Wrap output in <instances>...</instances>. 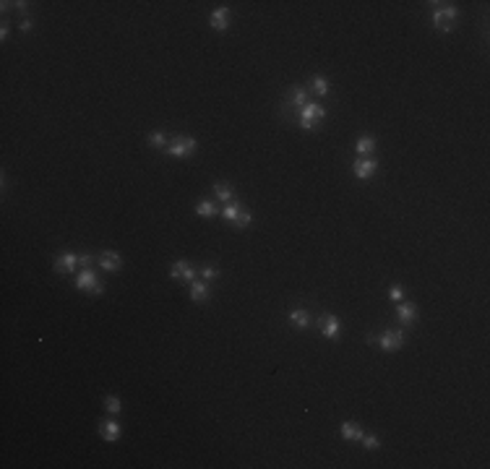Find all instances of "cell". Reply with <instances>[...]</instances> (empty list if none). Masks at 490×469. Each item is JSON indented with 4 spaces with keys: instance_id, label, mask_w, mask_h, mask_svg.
<instances>
[{
    "instance_id": "obj_10",
    "label": "cell",
    "mask_w": 490,
    "mask_h": 469,
    "mask_svg": "<svg viewBox=\"0 0 490 469\" xmlns=\"http://www.w3.org/2000/svg\"><path fill=\"white\" fill-rule=\"evenodd\" d=\"M375 159H360V162H355V175L360 177V180H368V177H373V172H375Z\"/></svg>"
},
{
    "instance_id": "obj_1",
    "label": "cell",
    "mask_w": 490,
    "mask_h": 469,
    "mask_svg": "<svg viewBox=\"0 0 490 469\" xmlns=\"http://www.w3.org/2000/svg\"><path fill=\"white\" fill-rule=\"evenodd\" d=\"M368 341L370 344H378L381 349H386V352H391V349H399L404 344V331H399V328H389V331H383L381 336H368Z\"/></svg>"
},
{
    "instance_id": "obj_28",
    "label": "cell",
    "mask_w": 490,
    "mask_h": 469,
    "mask_svg": "<svg viewBox=\"0 0 490 469\" xmlns=\"http://www.w3.org/2000/svg\"><path fill=\"white\" fill-rule=\"evenodd\" d=\"M389 297H391L394 303H402V297H404V290H402V287H391V290H389Z\"/></svg>"
},
{
    "instance_id": "obj_26",
    "label": "cell",
    "mask_w": 490,
    "mask_h": 469,
    "mask_svg": "<svg viewBox=\"0 0 490 469\" xmlns=\"http://www.w3.org/2000/svg\"><path fill=\"white\" fill-rule=\"evenodd\" d=\"M201 277H203V282L216 279V269H214V266H203V269H201Z\"/></svg>"
},
{
    "instance_id": "obj_22",
    "label": "cell",
    "mask_w": 490,
    "mask_h": 469,
    "mask_svg": "<svg viewBox=\"0 0 490 469\" xmlns=\"http://www.w3.org/2000/svg\"><path fill=\"white\" fill-rule=\"evenodd\" d=\"M290 105L300 107V110L308 105V94H305V89H295V91H292V99H290Z\"/></svg>"
},
{
    "instance_id": "obj_4",
    "label": "cell",
    "mask_w": 490,
    "mask_h": 469,
    "mask_svg": "<svg viewBox=\"0 0 490 469\" xmlns=\"http://www.w3.org/2000/svg\"><path fill=\"white\" fill-rule=\"evenodd\" d=\"M196 149H198L196 139L185 136V139H177L172 146H167V154H169V156H175V159H185V156H190L193 152H196Z\"/></svg>"
},
{
    "instance_id": "obj_12",
    "label": "cell",
    "mask_w": 490,
    "mask_h": 469,
    "mask_svg": "<svg viewBox=\"0 0 490 469\" xmlns=\"http://www.w3.org/2000/svg\"><path fill=\"white\" fill-rule=\"evenodd\" d=\"M227 24H230V10H227V8H216L214 13H211V26L216 31H224Z\"/></svg>"
},
{
    "instance_id": "obj_20",
    "label": "cell",
    "mask_w": 490,
    "mask_h": 469,
    "mask_svg": "<svg viewBox=\"0 0 490 469\" xmlns=\"http://www.w3.org/2000/svg\"><path fill=\"white\" fill-rule=\"evenodd\" d=\"M373 149H375V141L370 139V136H365V139H360V141H357V149H355V152H357L360 156H368V154L373 152Z\"/></svg>"
},
{
    "instance_id": "obj_23",
    "label": "cell",
    "mask_w": 490,
    "mask_h": 469,
    "mask_svg": "<svg viewBox=\"0 0 490 469\" xmlns=\"http://www.w3.org/2000/svg\"><path fill=\"white\" fill-rule=\"evenodd\" d=\"M105 407H107V412H112V415H118V412L123 409V404H120L118 396H107V399H105Z\"/></svg>"
},
{
    "instance_id": "obj_3",
    "label": "cell",
    "mask_w": 490,
    "mask_h": 469,
    "mask_svg": "<svg viewBox=\"0 0 490 469\" xmlns=\"http://www.w3.org/2000/svg\"><path fill=\"white\" fill-rule=\"evenodd\" d=\"M324 118H326V110L321 105H313V102H308V105L300 110V125H303L305 131H311L313 123L316 120H324Z\"/></svg>"
},
{
    "instance_id": "obj_7",
    "label": "cell",
    "mask_w": 490,
    "mask_h": 469,
    "mask_svg": "<svg viewBox=\"0 0 490 469\" xmlns=\"http://www.w3.org/2000/svg\"><path fill=\"white\" fill-rule=\"evenodd\" d=\"M169 277H172V279H183V282H193L196 271H193V266L185 264V261H177V264H172V271H169Z\"/></svg>"
},
{
    "instance_id": "obj_13",
    "label": "cell",
    "mask_w": 490,
    "mask_h": 469,
    "mask_svg": "<svg viewBox=\"0 0 490 469\" xmlns=\"http://www.w3.org/2000/svg\"><path fill=\"white\" fill-rule=\"evenodd\" d=\"M290 323L295 328H308V326H311V315H308V311H292L290 313Z\"/></svg>"
},
{
    "instance_id": "obj_15",
    "label": "cell",
    "mask_w": 490,
    "mask_h": 469,
    "mask_svg": "<svg viewBox=\"0 0 490 469\" xmlns=\"http://www.w3.org/2000/svg\"><path fill=\"white\" fill-rule=\"evenodd\" d=\"M396 315L402 318L404 323H412V321H415V315H417V308H415V305H409V303H402V305H399V311H396Z\"/></svg>"
},
{
    "instance_id": "obj_25",
    "label": "cell",
    "mask_w": 490,
    "mask_h": 469,
    "mask_svg": "<svg viewBox=\"0 0 490 469\" xmlns=\"http://www.w3.org/2000/svg\"><path fill=\"white\" fill-rule=\"evenodd\" d=\"M362 446H365V449H370V451H373V449H378L381 443H378V438H375V436H362Z\"/></svg>"
},
{
    "instance_id": "obj_19",
    "label": "cell",
    "mask_w": 490,
    "mask_h": 469,
    "mask_svg": "<svg viewBox=\"0 0 490 469\" xmlns=\"http://www.w3.org/2000/svg\"><path fill=\"white\" fill-rule=\"evenodd\" d=\"M196 214H198V216H203V219H209V216H214V214H216V206H214L211 201H198Z\"/></svg>"
},
{
    "instance_id": "obj_18",
    "label": "cell",
    "mask_w": 490,
    "mask_h": 469,
    "mask_svg": "<svg viewBox=\"0 0 490 469\" xmlns=\"http://www.w3.org/2000/svg\"><path fill=\"white\" fill-rule=\"evenodd\" d=\"M240 211H243L240 206L230 201V203H224V209H222V216H224L227 222H232V224H235V219H237V216H240Z\"/></svg>"
},
{
    "instance_id": "obj_16",
    "label": "cell",
    "mask_w": 490,
    "mask_h": 469,
    "mask_svg": "<svg viewBox=\"0 0 490 469\" xmlns=\"http://www.w3.org/2000/svg\"><path fill=\"white\" fill-rule=\"evenodd\" d=\"M341 438H347V441H362V430L357 425H352V422H344V425H341Z\"/></svg>"
},
{
    "instance_id": "obj_9",
    "label": "cell",
    "mask_w": 490,
    "mask_h": 469,
    "mask_svg": "<svg viewBox=\"0 0 490 469\" xmlns=\"http://www.w3.org/2000/svg\"><path fill=\"white\" fill-rule=\"evenodd\" d=\"M99 266L105 269V271H118L123 266V258L115 253V250H107V253L99 256Z\"/></svg>"
},
{
    "instance_id": "obj_8",
    "label": "cell",
    "mask_w": 490,
    "mask_h": 469,
    "mask_svg": "<svg viewBox=\"0 0 490 469\" xmlns=\"http://www.w3.org/2000/svg\"><path fill=\"white\" fill-rule=\"evenodd\" d=\"M99 436L105 438V441H118L120 438V422H112V420H105V422H99Z\"/></svg>"
},
{
    "instance_id": "obj_27",
    "label": "cell",
    "mask_w": 490,
    "mask_h": 469,
    "mask_svg": "<svg viewBox=\"0 0 490 469\" xmlns=\"http://www.w3.org/2000/svg\"><path fill=\"white\" fill-rule=\"evenodd\" d=\"M248 224H250V214L243 209V211H240V216L235 219V227H248Z\"/></svg>"
},
{
    "instance_id": "obj_24",
    "label": "cell",
    "mask_w": 490,
    "mask_h": 469,
    "mask_svg": "<svg viewBox=\"0 0 490 469\" xmlns=\"http://www.w3.org/2000/svg\"><path fill=\"white\" fill-rule=\"evenodd\" d=\"M164 133H159V131H154V133H149V144L152 146H164Z\"/></svg>"
},
{
    "instance_id": "obj_2",
    "label": "cell",
    "mask_w": 490,
    "mask_h": 469,
    "mask_svg": "<svg viewBox=\"0 0 490 469\" xmlns=\"http://www.w3.org/2000/svg\"><path fill=\"white\" fill-rule=\"evenodd\" d=\"M457 16H459V10L454 8V5L436 8V10H433V24H436L441 31H449L454 26V21H457Z\"/></svg>"
},
{
    "instance_id": "obj_21",
    "label": "cell",
    "mask_w": 490,
    "mask_h": 469,
    "mask_svg": "<svg viewBox=\"0 0 490 469\" xmlns=\"http://www.w3.org/2000/svg\"><path fill=\"white\" fill-rule=\"evenodd\" d=\"M311 86H313V94H318V97H326L328 94V81H326L324 76H316Z\"/></svg>"
},
{
    "instance_id": "obj_6",
    "label": "cell",
    "mask_w": 490,
    "mask_h": 469,
    "mask_svg": "<svg viewBox=\"0 0 490 469\" xmlns=\"http://www.w3.org/2000/svg\"><path fill=\"white\" fill-rule=\"evenodd\" d=\"M78 266V256L76 253H63L55 258V271L58 274H73Z\"/></svg>"
},
{
    "instance_id": "obj_29",
    "label": "cell",
    "mask_w": 490,
    "mask_h": 469,
    "mask_svg": "<svg viewBox=\"0 0 490 469\" xmlns=\"http://www.w3.org/2000/svg\"><path fill=\"white\" fill-rule=\"evenodd\" d=\"M78 266H84V269H89V266H92V256H78Z\"/></svg>"
},
{
    "instance_id": "obj_30",
    "label": "cell",
    "mask_w": 490,
    "mask_h": 469,
    "mask_svg": "<svg viewBox=\"0 0 490 469\" xmlns=\"http://www.w3.org/2000/svg\"><path fill=\"white\" fill-rule=\"evenodd\" d=\"M18 29H21V31H29V29H31V21H29V18H24V21L18 24Z\"/></svg>"
},
{
    "instance_id": "obj_14",
    "label": "cell",
    "mask_w": 490,
    "mask_h": 469,
    "mask_svg": "<svg viewBox=\"0 0 490 469\" xmlns=\"http://www.w3.org/2000/svg\"><path fill=\"white\" fill-rule=\"evenodd\" d=\"M190 297L196 303H203L209 297V287H206V282H193V287H190Z\"/></svg>"
},
{
    "instance_id": "obj_5",
    "label": "cell",
    "mask_w": 490,
    "mask_h": 469,
    "mask_svg": "<svg viewBox=\"0 0 490 469\" xmlns=\"http://www.w3.org/2000/svg\"><path fill=\"white\" fill-rule=\"evenodd\" d=\"M76 287H78V290H92L94 295H102V284L97 282V277H94L92 269H84L81 274H78V277H76Z\"/></svg>"
},
{
    "instance_id": "obj_11",
    "label": "cell",
    "mask_w": 490,
    "mask_h": 469,
    "mask_svg": "<svg viewBox=\"0 0 490 469\" xmlns=\"http://www.w3.org/2000/svg\"><path fill=\"white\" fill-rule=\"evenodd\" d=\"M318 323H321V331H324L326 339H336V334H339V321H336L334 315H324Z\"/></svg>"
},
{
    "instance_id": "obj_17",
    "label": "cell",
    "mask_w": 490,
    "mask_h": 469,
    "mask_svg": "<svg viewBox=\"0 0 490 469\" xmlns=\"http://www.w3.org/2000/svg\"><path fill=\"white\" fill-rule=\"evenodd\" d=\"M214 193H216V198L224 201V203L232 201V188L227 185V182H216V185H214Z\"/></svg>"
}]
</instances>
